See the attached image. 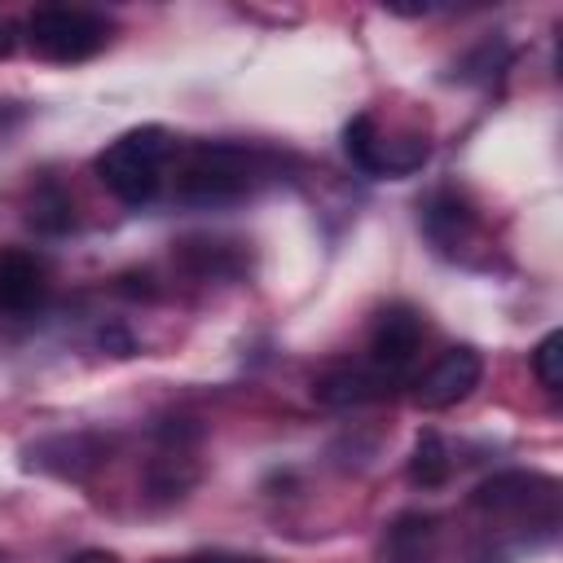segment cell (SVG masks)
<instances>
[{
	"instance_id": "obj_14",
	"label": "cell",
	"mask_w": 563,
	"mask_h": 563,
	"mask_svg": "<svg viewBox=\"0 0 563 563\" xmlns=\"http://www.w3.org/2000/svg\"><path fill=\"white\" fill-rule=\"evenodd\" d=\"M378 123L369 119V114H356L347 128H343V150H347V158L361 167V172H369L374 176V154H378Z\"/></svg>"
},
{
	"instance_id": "obj_19",
	"label": "cell",
	"mask_w": 563,
	"mask_h": 563,
	"mask_svg": "<svg viewBox=\"0 0 563 563\" xmlns=\"http://www.w3.org/2000/svg\"><path fill=\"white\" fill-rule=\"evenodd\" d=\"M13 48V35H9V22H0V57Z\"/></svg>"
},
{
	"instance_id": "obj_16",
	"label": "cell",
	"mask_w": 563,
	"mask_h": 563,
	"mask_svg": "<svg viewBox=\"0 0 563 563\" xmlns=\"http://www.w3.org/2000/svg\"><path fill=\"white\" fill-rule=\"evenodd\" d=\"M70 202L62 198V194H44V198H35V207H31V224L35 229H70Z\"/></svg>"
},
{
	"instance_id": "obj_9",
	"label": "cell",
	"mask_w": 563,
	"mask_h": 563,
	"mask_svg": "<svg viewBox=\"0 0 563 563\" xmlns=\"http://www.w3.org/2000/svg\"><path fill=\"white\" fill-rule=\"evenodd\" d=\"M44 268L35 255L26 251H0V312L9 317H26L44 303Z\"/></svg>"
},
{
	"instance_id": "obj_17",
	"label": "cell",
	"mask_w": 563,
	"mask_h": 563,
	"mask_svg": "<svg viewBox=\"0 0 563 563\" xmlns=\"http://www.w3.org/2000/svg\"><path fill=\"white\" fill-rule=\"evenodd\" d=\"M180 563H260V559H242V554H194V559H180Z\"/></svg>"
},
{
	"instance_id": "obj_18",
	"label": "cell",
	"mask_w": 563,
	"mask_h": 563,
	"mask_svg": "<svg viewBox=\"0 0 563 563\" xmlns=\"http://www.w3.org/2000/svg\"><path fill=\"white\" fill-rule=\"evenodd\" d=\"M70 563H119V559H114L110 550H79Z\"/></svg>"
},
{
	"instance_id": "obj_4",
	"label": "cell",
	"mask_w": 563,
	"mask_h": 563,
	"mask_svg": "<svg viewBox=\"0 0 563 563\" xmlns=\"http://www.w3.org/2000/svg\"><path fill=\"white\" fill-rule=\"evenodd\" d=\"M554 497H559V484L541 471H501L493 479H484L475 493H471V506L475 510H488V515H541L554 523Z\"/></svg>"
},
{
	"instance_id": "obj_2",
	"label": "cell",
	"mask_w": 563,
	"mask_h": 563,
	"mask_svg": "<svg viewBox=\"0 0 563 563\" xmlns=\"http://www.w3.org/2000/svg\"><path fill=\"white\" fill-rule=\"evenodd\" d=\"M167 154H172V136L163 128H136L97 154V176L114 198L136 207V202H150L158 194Z\"/></svg>"
},
{
	"instance_id": "obj_15",
	"label": "cell",
	"mask_w": 563,
	"mask_h": 563,
	"mask_svg": "<svg viewBox=\"0 0 563 563\" xmlns=\"http://www.w3.org/2000/svg\"><path fill=\"white\" fill-rule=\"evenodd\" d=\"M532 374H537V383H541L545 391H559V387H563V334H559V330H550V334L537 343V352H532Z\"/></svg>"
},
{
	"instance_id": "obj_11",
	"label": "cell",
	"mask_w": 563,
	"mask_h": 563,
	"mask_svg": "<svg viewBox=\"0 0 563 563\" xmlns=\"http://www.w3.org/2000/svg\"><path fill=\"white\" fill-rule=\"evenodd\" d=\"M176 260L198 277H233V273H242L238 242H220V238H185V242H176Z\"/></svg>"
},
{
	"instance_id": "obj_10",
	"label": "cell",
	"mask_w": 563,
	"mask_h": 563,
	"mask_svg": "<svg viewBox=\"0 0 563 563\" xmlns=\"http://www.w3.org/2000/svg\"><path fill=\"white\" fill-rule=\"evenodd\" d=\"M387 563H435V519L422 510L400 515L387 528Z\"/></svg>"
},
{
	"instance_id": "obj_3",
	"label": "cell",
	"mask_w": 563,
	"mask_h": 563,
	"mask_svg": "<svg viewBox=\"0 0 563 563\" xmlns=\"http://www.w3.org/2000/svg\"><path fill=\"white\" fill-rule=\"evenodd\" d=\"M110 40V22L92 9H35L26 18V44L44 62H84L101 53Z\"/></svg>"
},
{
	"instance_id": "obj_7",
	"label": "cell",
	"mask_w": 563,
	"mask_h": 563,
	"mask_svg": "<svg viewBox=\"0 0 563 563\" xmlns=\"http://www.w3.org/2000/svg\"><path fill=\"white\" fill-rule=\"evenodd\" d=\"M110 453V440L106 435H92V431H75V435H53V440H40L26 449V462L40 466V471H53L62 479H79L88 475L92 466H101Z\"/></svg>"
},
{
	"instance_id": "obj_13",
	"label": "cell",
	"mask_w": 563,
	"mask_h": 563,
	"mask_svg": "<svg viewBox=\"0 0 563 563\" xmlns=\"http://www.w3.org/2000/svg\"><path fill=\"white\" fill-rule=\"evenodd\" d=\"M453 471V453L444 444L440 431H418L413 440V457H409V484L418 488H440Z\"/></svg>"
},
{
	"instance_id": "obj_5",
	"label": "cell",
	"mask_w": 563,
	"mask_h": 563,
	"mask_svg": "<svg viewBox=\"0 0 563 563\" xmlns=\"http://www.w3.org/2000/svg\"><path fill=\"white\" fill-rule=\"evenodd\" d=\"M422 334H427V321L418 308H409V303L383 308L374 321V334H369V365H378L383 374L405 383L413 369V356L422 347Z\"/></svg>"
},
{
	"instance_id": "obj_1",
	"label": "cell",
	"mask_w": 563,
	"mask_h": 563,
	"mask_svg": "<svg viewBox=\"0 0 563 563\" xmlns=\"http://www.w3.org/2000/svg\"><path fill=\"white\" fill-rule=\"evenodd\" d=\"M264 176V158L246 145H198L185 154L176 167V198L198 202V207H220L246 198Z\"/></svg>"
},
{
	"instance_id": "obj_8",
	"label": "cell",
	"mask_w": 563,
	"mask_h": 563,
	"mask_svg": "<svg viewBox=\"0 0 563 563\" xmlns=\"http://www.w3.org/2000/svg\"><path fill=\"white\" fill-rule=\"evenodd\" d=\"M396 378L383 374L378 365H334L325 369L317 383H312V396L321 405H334V409H347V405H369V400H383L391 396Z\"/></svg>"
},
{
	"instance_id": "obj_6",
	"label": "cell",
	"mask_w": 563,
	"mask_h": 563,
	"mask_svg": "<svg viewBox=\"0 0 563 563\" xmlns=\"http://www.w3.org/2000/svg\"><path fill=\"white\" fill-rule=\"evenodd\" d=\"M484 378V356L475 347H449L418 383H413V400L422 409H449L457 400H466Z\"/></svg>"
},
{
	"instance_id": "obj_12",
	"label": "cell",
	"mask_w": 563,
	"mask_h": 563,
	"mask_svg": "<svg viewBox=\"0 0 563 563\" xmlns=\"http://www.w3.org/2000/svg\"><path fill=\"white\" fill-rule=\"evenodd\" d=\"M471 207L462 202V198H453V194H435L427 207H422V229H427V238L435 242V246H453V242H462V233L471 229Z\"/></svg>"
}]
</instances>
